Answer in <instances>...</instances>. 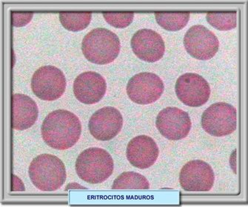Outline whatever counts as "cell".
Returning a JSON list of instances; mask_svg holds the SVG:
<instances>
[{"instance_id": "cell-4", "label": "cell", "mask_w": 248, "mask_h": 207, "mask_svg": "<svg viewBox=\"0 0 248 207\" xmlns=\"http://www.w3.org/2000/svg\"><path fill=\"white\" fill-rule=\"evenodd\" d=\"M113 158L106 149L91 148L81 152L76 162V172L85 182L91 184L106 181L113 173Z\"/></svg>"}, {"instance_id": "cell-21", "label": "cell", "mask_w": 248, "mask_h": 207, "mask_svg": "<svg viewBox=\"0 0 248 207\" xmlns=\"http://www.w3.org/2000/svg\"><path fill=\"white\" fill-rule=\"evenodd\" d=\"M104 18L109 25L116 29H124L134 20V14L132 12L103 13Z\"/></svg>"}, {"instance_id": "cell-16", "label": "cell", "mask_w": 248, "mask_h": 207, "mask_svg": "<svg viewBox=\"0 0 248 207\" xmlns=\"http://www.w3.org/2000/svg\"><path fill=\"white\" fill-rule=\"evenodd\" d=\"M39 116V108L34 100L21 93L12 96V127L17 131L31 127Z\"/></svg>"}, {"instance_id": "cell-6", "label": "cell", "mask_w": 248, "mask_h": 207, "mask_svg": "<svg viewBox=\"0 0 248 207\" xmlns=\"http://www.w3.org/2000/svg\"><path fill=\"white\" fill-rule=\"evenodd\" d=\"M66 85L62 71L51 65L39 68L32 77V91L42 100L52 102L60 99L65 92Z\"/></svg>"}, {"instance_id": "cell-23", "label": "cell", "mask_w": 248, "mask_h": 207, "mask_svg": "<svg viewBox=\"0 0 248 207\" xmlns=\"http://www.w3.org/2000/svg\"><path fill=\"white\" fill-rule=\"evenodd\" d=\"M13 189L12 191H24L25 190V186L22 180L16 177L15 175H13Z\"/></svg>"}, {"instance_id": "cell-7", "label": "cell", "mask_w": 248, "mask_h": 207, "mask_svg": "<svg viewBox=\"0 0 248 207\" xmlns=\"http://www.w3.org/2000/svg\"><path fill=\"white\" fill-rule=\"evenodd\" d=\"M164 92L160 77L153 73H140L134 75L127 85L130 100L138 104H150L159 100Z\"/></svg>"}, {"instance_id": "cell-17", "label": "cell", "mask_w": 248, "mask_h": 207, "mask_svg": "<svg viewBox=\"0 0 248 207\" xmlns=\"http://www.w3.org/2000/svg\"><path fill=\"white\" fill-rule=\"evenodd\" d=\"M189 12H156L155 20L166 30L178 31L186 27L190 19Z\"/></svg>"}, {"instance_id": "cell-3", "label": "cell", "mask_w": 248, "mask_h": 207, "mask_svg": "<svg viewBox=\"0 0 248 207\" xmlns=\"http://www.w3.org/2000/svg\"><path fill=\"white\" fill-rule=\"evenodd\" d=\"M121 44L117 35L106 29H95L85 35L82 50L85 58L96 64L113 62L120 54Z\"/></svg>"}, {"instance_id": "cell-10", "label": "cell", "mask_w": 248, "mask_h": 207, "mask_svg": "<svg viewBox=\"0 0 248 207\" xmlns=\"http://www.w3.org/2000/svg\"><path fill=\"white\" fill-rule=\"evenodd\" d=\"M155 125L167 139L178 141L186 138L190 133L191 121L187 112L178 107H168L159 112Z\"/></svg>"}, {"instance_id": "cell-1", "label": "cell", "mask_w": 248, "mask_h": 207, "mask_svg": "<svg viewBox=\"0 0 248 207\" xmlns=\"http://www.w3.org/2000/svg\"><path fill=\"white\" fill-rule=\"evenodd\" d=\"M41 133L46 145L55 149L65 150L79 141L82 124L74 113L65 110H54L43 121Z\"/></svg>"}, {"instance_id": "cell-24", "label": "cell", "mask_w": 248, "mask_h": 207, "mask_svg": "<svg viewBox=\"0 0 248 207\" xmlns=\"http://www.w3.org/2000/svg\"><path fill=\"white\" fill-rule=\"evenodd\" d=\"M69 189H85V187H82V186L79 185V184H76V183H72V184H68L67 186L66 189L65 190H69Z\"/></svg>"}, {"instance_id": "cell-2", "label": "cell", "mask_w": 248, "mask_h": 207, "mask_svg": "<svg viewBox=\"0 0 248 207\" xmlns=\"http://www.w3.org/2000/svg\"><path fill=\"white\" fill-rule=\"evenodd\" d=\"M29 173L33 185L44 192L61 188L67 177L64 163L50 154H42L35 158L29 166Z\"/></svg>"}, {"instance_id": "cell-12", "label": "cell", "mask_w": 248, "mask_h": 207, "mask_svg": "<svg viewBox=\"0 0 248 207\" xmlns=\"http://www.w3.org/2000/svg\"><path fill=\"white\" fill-rule=\"evenodd\" d=\"M123 126V117L119 110L105 107L95 112L88 123L90 133L99 141H110L120 133Z\"/></svg>"}, {"instance_id": "cell-14", "label": "cell", "mask_w": 248, "mask_h": 207, "mask_svg": "<svg viewBox=\"0 0 248 207\" xmlns=\"http://www.w3.org/2000/svg\"><path fill=\"white\" fill-rule=\"evenodd\" d=\"M107 90L104 77L93 71L82 73L74 82V93L77 100L85 104H94L102 100Z\"/></svg>"}, {"instance_id": "cell-20", "label": "cell", "mask_w": 248, "mask_h": 207, "mask_svg": "<svg viewBox=\"0 0 248 207\" xmlns=\"http://www.w3.org/2000/svg\"><path fill=\"white\" fill-rule=\"evenodd\" d=\"M236 11L233 12H210L207 14V20L210 25L218 30H230L236 29Z\"/></svg>"}, {"instance_id": "cell-13", "label": "cell", "mask_w": 248, "mask_h": 207, "mask_svg": "<svg viewBox=\"0 0 248 207\" xmlns=\"http://www.w3.org/2000/svg\"><path fill=\"white\" fill-rule=\"evenodd\" d=\"M130 44L134 54L147 62H156L165 54L163 39L159 33L151 29L138 30L133 36Z\"/></svg>"}, {"instance_id": "cell-18", "label": "cell", "mask_w": 248, "mask_h": 207, "mask_svg": "<svg viewBox=\"0 0 248 207\" xmlns=\"http://www.w3.org/2000/svg\"><path fill=\"white\" fill-rule=\"evenodd\" d=\"M150 184L146 177L135 172H125L115 179L113 190H148Z\"/></svg>"}, {"instance_id": "cell-15", "label": "cell", "mask_w": 248, "mask_h": 207, "mask_svg": "<svg viewBox=\"0 0 248 207\" xmlns=\"http://www.w3.org/2000/svg\"><path fill=\"white\" fill-rule=\"evenodd\" d=\"M159 149L155 141L148 135H138L129 142L126 155L130 164L145 170L152 166L159 157Z\"/></svg>"}, {"instance_id": "cell-19", "label": "cell", "mask_w": 248, "mask_h": 207, "mask_svg": "<svg viewBox=\"0 0 248 207\" xmlns=\"http://www.w3.org/2000/svg\"><path fill=\"white\" fill-rule=\"evenodd\" d=\"M92 15L89 12H62L60 20L64 29L78 32L86 29L91 23Z\"/></svg>"}, {"instance_id": "cell-22", "label": "cell", "mask_w": 248, "mask_h": 207, "mask_svg": "<svg viewBox=\"0 0 248 207\" xmlns=\"http://www.w3.org/2000/svg\"><path fill=\"white\" fill-rule=\"evenodd\" d=\"M33 13H12V25L15 27H23L33 18Z\"/></svg>"}, {"instance_id": "cell-5", "label": "cell", "mask_w": 248, "mask_h": 207, "mask_svg": "<svg viewBox=\"0 0 248 207\" xmlns=\"http://www.w3.org/2000/svg\"><path fill=\"white\" fill-rule=\"evenodd\" d=\"M202 127L216 137L230 135L237 127V112L233 106L218 102L210 106L202 116Z\"/></svg>"}, {"instance_id": "cell-8", "label": "cell", "mask_w": 248, "mask_h": 207, "mask_svg": "<svg viewBox=\"0 0 248 207\" xmlns=\"http://www.w3.org/2000/svg\"><path fill=\"white\" fill-rule=\"evenodd\" d=\"M184 45L190 57L199 60L211 59L219 48V41L212 31L203 25L190 28L184 38Z\"/></svg>"}, {"instance_id": "cell-9", "label": "cell", "mask_w": 248, "mask_h": 207, "mask_svg": "<svg viewBox=\"0 0 248 207\" xmlns=\"http://www.w3.org/2000/svg\"><path fill=\"white\" fill-rule=\"evenodd\" d=\"M175 90L178 99L191 107L203 105L211 96V88L207 81L199 74L192 73L179 77L176 81Z\"/></svg>"}, {"instance_id": "cell-11", "label": "cell", "mask_w": 248, "mask_h": 207, "mask_svg": "<svg viewBox=\"0 0 248 207\" xmlns=\"http://www.w3.org/2000/svg\"><path fill=\"white\" fill-rule=\"evenodd\" d=\"M215 175L208 163L201 160L187 162L181 170L179 182L188 192H208L214 187Z\"/></svg>"}]
</instances>
